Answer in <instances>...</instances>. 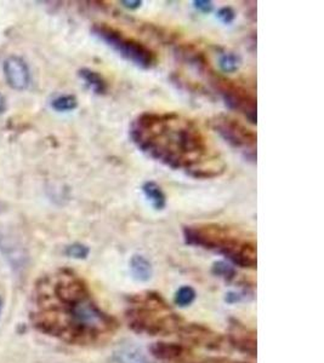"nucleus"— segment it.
Returning a JSON list of instances; mask_svg holds the SVG:
<instances>
[{"label":"nucleus","instance_id":"1","mask_svg":"<svg viewBox=\"0 0 324 363\" xmlns=\"http://www.w3.org/2000/svg\"><path fill=\"white\" fill-rule=\"evenodd\" d=\"M139 150L176 171L208 179L224 174L226 164L195 121L176 113H142L130 125Z\"/></svg>","mask_w":324,"mask_h":363},{"label":"nucleus","instance_id":"2","mask_svg":"<svg viewBox=\"0 0 324 363\" xmlns=\"http://www.w3.org/2000/svg\"><path fill=\"white\" fill-rule=\"evenodd\" d=\"M37 326L75 344H95L112 337L118 323L92 299L75 272L61 270L38 289Z\"/></svg>","mask_w":324,"mask_h":363},{"label":"nucleus","instance_id":"3","mask_svg":"<svg viewBox=\"0 0 324 363\" xmlns=\"http://www.w3.org/2000/svg\"><path fill=\"white\" fill-rule=\"evenodd\" d=\"M186 244L219 252L241 268H256V246L253 240L233 228L198 224L183 228Z\"/></svg>","mask_w":324,"mask_h":363},{"label":"nucleus","instance_id":"4","mask_svg":"<svg viewBox=\"0 0 324 363\" xmlns=\"http://www.w3.org/2000/svg\"><path fill=\"white\" fill-rule=\"evenodd\" d=\"M129 326L151 335H168L180 332L181 318L171 311L159 294H139L126 313Z\"/></svg>","mask_w":324,"mask_h":363},{"label":"nucleus","instance_id":"5","mask_svg":"<svg viewBox=\"0 0 324 363\" xmlns=\"http://www.w3.org/2000/svg\"><path fill=\"white\" fill-rule=\"evenodd\" d=\"M92 32L113 51H116L121 57L126 60L128 62L133 63L134 66L141 69H151L156 66L157 57L150 48L137 42L133 38L126 37L118 29L104 23H96L92 27Z\"/></svg>","mask_w":324,"mask_h":363},{"label":"nucleus","instance_id":"6","mask_svg":"<svg viewBox=\"0 0 324 363\" xmlns=\"http://www.w3.org/2000/svg\"><path fill=\"white\" fill-rule=\"evenodd\" d=\"M208 72L207 78L214 90L224 99L226 106L236 112L241 113L245 116L250 124H256V99L253 92L247 90L245 87L238 85L230 79L212 73L208 66L205 68Z\"/></svg>","mask_w":324,"mask_h":363},{"label":"nucleus","instance_id":"7","mask_svg":"<svg viewBox=\"0 0 324 363\" xmlns=\"http://www.w3.org/2000/svg\"><path fill=\"white\" fill-rule=\"evenodd\" d=\"M210 126L222 140H226L231 147L238 149L248 160L255 162L256 160V135L233 119L231 116H216L210 120Z\"/></svg>","mask_w":324,"mask_h":363},{"label":"nucleus","instance_id":"8","mask_svg":"<svg viewBox=\"0 0 324 363\" xmlns=\"http://www.w3.org/2000/svg\"><path fill=\"white\" fill-rule=\"evenodd\" d=\"M5 80L14 90L23 91L29 86L31 74L27 63L18 56H10L3 65Z\"/></svg>","mask_w":324,"mask_h":363},{"label":"nucleus","instance_id":"9","mask_svg":"<svg viewBox=\"0 0 324 363\" xmlns=\"http://www.w3.org/2000/svg\"><path fill=\"white\" fill-rule=\"evenodd\" d=\"M180 332L183 333V338L188 342H193L195 345H202L205 347H212V349H219L222 344V337L217 335L207 327L200 326V325H188V326L181 327Z\"/></svg>","mask_w":324,"mask_h":363},{"label":"nucleus","instance_id":"10","mask_svg":"<svg viewBox=\"0 0 324 363\" xmlns=\"http://www.w3.org/2000/svg\"><path fill=\"white\" fill-rule=\"evenodd\" d=\"M231 340L233 345L239 347L245 352H249L250 355L255 356L256 352V342L254 332H249L245 327L241 326L239 323L233 325L231 330Z\"/></svg>","mask_w":324,"mask_h":363},{"label":"nucleus","instance_id":"11","mask_svg":"<svg viewBox=\"0 0 324 363\" xmlns=\"http://www.w3.org/2000/svg\"><path fill=\"white\" fill-rule=\"evenodd\" d=\"M142 191L156 211H163L166 207V196L162 188L153 181H147L142 184Z\"/></svg>","mask_w":324,"mask_h":363},{"label":"nucleus","instance_id":"12","mask_svg":"<svg viewBox=\"0 0 324 363\" xmlns=\"http://www.w3.org/2000/svg\"><path fill=\"white\" fill-rule=\"evenodd\" d=\"M78 75L96 95H104L107 92L108 87L106 80H104L102 75L99 74L95 70L82 68L78 72Z\"/></svg>","mask_w":324,"mask_h":363},{"label":"nucleus","instance_id":"13","mask_svg":"<svg viewBox=\"0 0 324 363\" xmlns=\"http://www.w3.org/2000/svg\"><path fill=\"white\" fill-rule=\"evenodd\" d=\"M130 270L134 279L141 282H146L152 277V265L145 257L140 255H135L130 260Z\"/></svg>","mask_w":324,"mask_h":363},{"label":"nucleus","instance_id":"14","mask_svg":"<svg viewBox=\"0 0 324 363\" xmlns=\"http://www.w3.org/2000/svg\"><path fill=\"white\" fill-rule=\"evenodd\" d=\"M152 352L158 359H176L183 354V347L176 344H168V342H157L152 347Z\"/></svg>","mask_w":324,"mask_h":363},{"label":"nucleus","instance_id":"15","mask_svg":"<svg viewBox=\"0 0 324 363\" xmlns=\"http://www.w3.org/2000/svg\"><path fill=\"white\" fill-rule=\"evenodd\" d=\"M219 67L224 73H234L241 67V58L233 52H222L219 56Z\"/></svg>","mask_w":324,"mask_h":363},{"label":"nucleus","instance_id":"16","mask_svg":"<svg viewBox=\"0 0 324 363\" xmlns=\"http://www.w3.org/2000/svg\"><path fill=\"white\" fill-rule=\"evenodd\" d=\"M51 107L56 112H72L78 107V99H75V96L73 95L60 96L58 99H53Z\"/></svg>","mask_w":324,"mask_h":363},{"label":"nucleus","instance_id":"17","mask_svg":"<svg viewBox=\"0 0 324 363\" xmlns=\"http://www.w3.org/2000/svg\"><path fill=\"white\" fill-rule=\"evenodd\" d=\"M195 299V289L190 287V286H183L175 294V303L181 308H186V306H191L193 301Z\"/></svg>","mask_w":324,"mask_h":363},{"label":"nucleus","instance_id":"18","mask_svg":"<svg viewBox=\"0 0 324 363\" xmlns=\"http://www.w3.org/2000/svg\"><path fill=\"white\" fill-rule=\"evenodd\" d=\"M89 248L85 245L73 244L66 248V255L75 259H85L89 256Z\"/></svg>","mask_w":324,"mask_h":363},{"label":"nucleus","instance_id":"19","mask_svg":"<svg viewBox=\"0 0 324 363\" xmlns=\"http://www.w3.org/2000/svg\"><path fill=\"white\" fill-rule=\"evenodd\" d=\"M212 272L217 277H224L226 280H231L234 277V270H233L232 267L226 264L225 262H216L214 267H212Z\"/></svg>","mask_w":324,"mask_h":363},{"label":"nucleus","instance_id":"20","mask_svg":"<svg viewBox=\"0 0 324 363\" xmlns=\"http://www.w3.org/2000/svg\"><path fill=\"white\" fill-rule=\"evenodd\" d=\"M217 18L220 20L222 23L225 25H231L233 21H234V18H236V13H234V10L232 8H230V6H224V8H221L219 11H217Z\"/></svg>","mask_w":324,"mask_h":363},{"label":"nucleus","instance_id":"21","mask_svg":"<svg viewBox=\"0 0 324 363\" xmlns=\"http://www.w3.org/2000/svg\"><path fill=\"white\" fill-rule=\"evenodd\" d=\"M193 5L197 10H200L204 13H212V8H214L212 1H209V0H195Z\"/></svg>","mask_w":324,"mask_h":363},{"label":"nucleus","instance_id":"22","mask_svg":"<svg viewBox=\"0 0 324 363\" xmlns=\"http://www.w3.org/2000/svg\"><path fill=\"white\" fill-rule=\"evenodd\" d=\"M121 4L124 6L125 9H129V10H137V9L141 8L142 1L140 0H122Z\"/></svg>","mask_w":324,"mask_h":363},{"label":"nucleus","instance_id":"23","mask_svg":"<svg viewBox=\"0 0 324 363\" xmlns=\"http://www.w3.org/2000/svg\"><path fill=\"white\" fill-rule=\"evenodd\" d=\"M6 108H8L6 99H5L3 94H0V114H3V113L6 112Z\"/></svg>","mask_w":324,"mask_h":363},{"label":"nucleus","instance_id":"24","mask_svg":"<svg viewBox=\"0 0 324 363\" xmlns=\"http://www.w3.org/2000/svg\"><path fill=\"white\" fill-rule=\"evenodd\" d=\"M0 314H1V304H0Z\"/></svg>","mask_w":324,"mask_h":363}]
</instances>
